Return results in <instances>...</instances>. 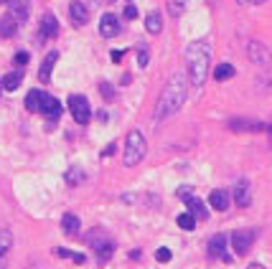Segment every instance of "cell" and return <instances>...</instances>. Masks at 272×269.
<instances>
[{
	"label": "cell",
	"mask_w": 272,
	"mask_h": 269,
	"mask_svg": "<svg viewBox=\"0 0 272 269\" xmlns=\"http://www.w3.org/2000/svg\"><path fill=\"white\" fill-rule=\"evenodd\" d=\"M148 61H150V54H148L145 49H140V51H137V66L145 69L148 66Z\"/></svg>",
	"instance_id": "obj_32"
},
{
	"label": "cell",
	"mask_w": 272,
	"mask_h": 269,
	"mask_svg": "<svg viewBox=\"0 0 272 269\" xmlns=\"http://www.w3.org/2000/svg\"><path fill=\"white\" fill-rule=\"evenodd\" d=\"M94 246V252H97V259L104 264L110 257H112V252H115V241H110V239H102V241H94L92 244Z\"/></svg>",
	"instance_id": "obj_16"
},
{
	"label": "cell",
	"mask_w": 272,
	"mask_h": 269,
	"mask_svg": "<svg viewBox=\"0 0 272 269\" xmlns=\"http://www.w3.org/2000/svg\"><path fill=\"white\" fill-rule=\"evenodd\" d=\"M249 3H252V5H260V3H265V0H249Z\"/></svg>",
	"instance_id": "obj_39"
},
{
	"label": "cell",
	"mask_w": 272,
	"mask_h": 269,
	"mask_svg": "<svg viewBox=\"0 0 272 269\" xmlns=\"http://www.w3.org/2000/svg\"><path fill=\"white\" fill-rule=\"evenodd\" d=\"M41 112L51 120V122H49V130H54V122H56V120H59V115H61V102L46 94V97H44V104H41Z\"/></svg>",
	"instance_id": "obj_9"
},
{
	"label": "cell",
	"mask_w": 272,
	"mask_h": 269,
	"mask_svg": "<svg viewBox=\"0 0 272 269\" xmlns=\"http://www.w3.org/2000/svg\"><path fill=\"white\" fill-rule=\"evenodd\" d=\"M20 81H23V74H20V71H10V74H5V76H3V89L15 92V89L20 86Z\"/></svg>",
	"instance_id": "obj_23"
},
{
	"label": "cell",
	"mask_w": 272,
	"mask_h": 269,
	"mask_svg": "<svg viewBox=\"0 0 272 269\" xmlns=\"http://www.w3.org/2000/svg\"><path fill=\"white\" fill-rule=\"evenodd\" d=\"M176 221H178V226H181L183 231H194V229H196V218H194L191 213H181Z\"/></svg>",
	"instance_id": "obj_28"
},
{
	"label": "cell",
	"mask_w": 272,
	"mask_h": 269,
	"mask_svg": "<svg viewBox=\"0 0 272 269\" xmlns=\"http://www.w3.org/2000/svg\"><path fill=\"white\" fill-rule=\"evenodd\" d=\"M115 147H117V145H115V142H110V145L102 150V158H110V155H115Z\"/></svg>",
	"instance_id": "obj_35"
},
{
	"label": "cell",
	"mask_w": 272,
	"mask_h": 269,
	"mask_svg": "<svg viewBox=\"0 0 272 269\" xmlns=\"http://www.w3.org/2000/svg\"><path fill=\"white\" fill-rule=\"evenodd\" d=\"M8 267V262H5V254H0V269Z\"/></svg>",
	"instance_id": "obj_37"
},
{
	"label": "cell",
	"mask_w": 272,
	"mask_h": 269,
	"mask_svg": "<svg viewBox=\"0 0 272 269\" xmlns=\"http://www.w3.org/2000/svg\"><path fill=\"white\" fill-rule=\"evenodd\" d=\"M186 94H189V79L186 74H173L168 79V84L163 86L160 97H158V104H155V122H165L168 117H173L183 102H186Z\"/></svg>",
	"instance_id": "obj_1"
},
{
	"label": "cell",
	"mask_w": 272,
	"mask_h": 269,
	"mask_svg": "<svg viewBox=\"0 0 272 269\" xmlns=\"http://www.w3.org/2000/svg\"><path fill=\"white\" fill-rule=\"evenodd\" d=\"M208 64H211V43L201 38L189 43L186 49V66H189V81L191 86H204L206 76H208Z\"/></svg>",
	"instance_id": "obj_2"
},
{
	"label": "cell",
	"mask_w": 272,
	"mask_h": 269,
	"mask_svg": "<svg viewBox=\"0 0 272 269\" xmlns=\"http://www.w3.org/2000/svg\"><path fill=\"white\" fill-rule=\"evenodd\" d=\"M247 56H249V61L257 64V66L272 64V51L265 43H260V41H249V43H247Z\"/></svg>",
	"instance_id": "obj_5"
},
{
	"label": "cell",
	"mask_w": 272,
	"mask_h": 269,
	"mask_svg": "<svg viewBox=\"0 0 272 269\" xmlns=\"http://www.w3.org/2000/svg\"><path fill=\"white\" fill-rule=\"evenodd\" d=\"M229 130L234 132H270L272 127L257 120H229Z\"/></svg>",
	"instance_id": "obj_7"
},
{
	"label": "cell",
	"mask_w": 272,
	"mask_h": 269,
	"mask_svg": "<svg viewBox=\"0 0 272 269\" xmlns=\"http://www.w3.org/2000/svg\"><path fill=\"white\" fill-rule=\"evenodd\" d=\"M252 244H255V231L239 229V231L232 234V246H234V252H237L239 257H244V254L252 249Z\"/></svg>",
	"instance_id": "obj_6"
},
{
	"label": "cell",
	"mask_w": 272,
	"mask_h": 269,
	"mask_svg": "<svg viewBox=\"0 0 272 269\" xmlns=\"http://www.w3.org/2000/svg\"><path fill=\"white\" fill-rule=\"evenodd\" d=\"M56 254H59V257H64V259L76 262V264H84V254H76V252H69V249H56Z\"/></svg>",
	"instance_id": "obj_29"
},
{
	"label": "cell",
	"mask_w": 272,
	"mask_h": 269,
	"mask_svg": "<svg viewBox=\"0 0 272 269\" xmlns=\"http://www.w3.org/2000/svg\"><path fill=\"white\" fill-rule=\"evenodd\" d=\"M28 10H31V5H28V0H15L13 5H10V15L18 20V23H23L26 18H28Z\"/></svg>",
	"instance_id": "obj_22"
},
{
	"label": "cell",
	"mask_w": 272,
	"mask_h": 269,
	"mask_svg": "<svg viewBox=\"0 0 272 269\" xmlns=\"http://www.w3.org/2000/svg\"><path fill=\"white\" fill-rule=\"evenodd\" d=\"M99 33H102L104 38H115V36H120V20H117V15L104 13V15L99 18Z\"/></svg>",
	"instance_id": "obj_8"
},
{
	"label": "cell",
	"mask_w": 272,
	"mask_h": 269,
	"mask_svg": "<svg viewBox=\"0 0 272 269\" xmlns=\"http://www.w3.org/2000/svg\"><path fill=\"white\" fill-rule=\"evenodd\" d=\"M112 61L120 64V61H122V51H112Z\"/></svg>",
	"instance_id": "obj_36"
},
{
	"label": "cell",
	"mask_w": 272,
	"mask_h": 269,
	"mask_svg": "<svg viewBox=\"0 0 272 269\" xmlns=\"http://www.w3.org/2000/svg\"><path fill=\"white\" fill-rule=\"evenodd\" d=\"M186 5H189V0H168V13L173 18H181L183 10H186Z\"/></svg>",
	"instance_id": "obj_27"
},
{
	"label": "cell",
	"mask_w": 272,
	"mask_h": 269,
	"mask_svg": "<svg viewBox=\"0 0 272 269\" xmlns=\"http://www.w3.org/2000/svg\"><path fill=\"white\" fill-rule=\"evenodd\" d=\"M122 13H125V18H128V20H135V18H137V8L133 5V3H128Z\"/></svg>",
	"instance_id": "obj_33"
},
{
	"label": "cell",
	"mask_w": 272,
	"mask_h": 269,
	"mask_svg": "<svg viewBox=\"0 0 272 269\" xmlns=\"http://www.w3.org/2000/svg\"><path fill=\"white\" fill-rule=\"evenodd\" d=\"M155 259L165 264V262H171V259H173V254H171V249H165V246H160V249L155 252Z\"/></svg>",
	"instance_id": "obj_31"
},
{
	"label": "cell",
	"mask_w": 272,
	"mask_h": 269,
	"mask_svg": "<svg viewBox=\"0 0 272 269\" xmlns=\"http://www.w3.org/2000/svg\"><path fill=\"white\" fill-rule=\"evenodd\" d=\"M84 181H87V175H84L81 168H69L67 170V186L69 188H76V186H81Z\"/></svg>",
	"instance_id": "obj_24"
},
{
	"label": "cell",
	"mask_w": 272,
	"mask_h": 269,
	"mask_svg": "<svg viewBox=\"0 0 272 269\" xmlns=\"http://www.w3.org/2000/svg\"><path fill=\"white\" fill-rule=\"evenodd\" d=\"M208 203H211L214 211H226L229 208V193L221 191V188H216V191L208 193Z\"/></svg>",
	"instance_id": "obj_15"
},
{
	"label": "cell",
	"mask_w": 272,
	"mask_h": 269,
	"mask_svg": "<svg viewBox=\"0 0 272 269\" xmlns=\"http://www.w3.org/2000/svg\"><path fill=\"white\" fill-rule=\"evenodd\" d=\"M239 3H242V5H249V0H239Z\"/></svg>",
	"instance_id": "obj_40"
},
{
	"label": "cell",
	"mask_w": 272,
	"mask_h": 269,
	"mask_svg": "<svg viewBox=\"0 0 272 269\" xmlns=\"http://www.w3.org/2000/svg\"><path fill=\"white\" fill-rule=\"evenodd\" d=\"M44 92L41 89H31L28 94H26V109L28 112H41V104H44Z\"/></svg>",
	"instance_id": "obj_18"
},
{
	"label": "cell",
	"mask_w": 272,
	"mask_h": 269,
	"mask_svg": "<svg viewBox=\"0 0 272 269\" xmlns=\"http://www.w3.org/2000/svg\"><path fill=\"white\" fill-rule=\"evenodd\" d=\"M247 269H265V267H262V264H249Z\"/></svg>",
	"instance_id": "obj_38"
},
{
	"label": "cell",
	"mask_w": 272,
	"mask_h": 269,
	"mask_svg": "<svg viewBox=\"0 0 272 269\" xmlns=\"http://www.w3.org/2000/svg\"><path fill=\"white\" fill-rule=\"evenodd\" d=\"M59 36V20L54 13H44L41 18V38H56Z\"/></svg>",
	"instance_id": "obj_12"
},
{
	"label": "cell",
	"mask_w": 272,
	"mask_h": 269,
	"mask_svg": "<svg viewBox=\"0 0 272 269\" xmlns=\"http://www.w3.org/2000/svg\"><path fill=\"white\" fill-rule=\"evenodd\" d=\"M145 31L153 33V36H158V33L163 31V15H160L158 10H150V13H148V18H145Z\"/></svg>",
	"instance_id": "obj_17"
},
{
	"label": "cell",
	"mask_w": 272,
	"mask_h": 269,
	"mask_svg": "<svg viewBox=\"0 0 272 269\" xmlns=\"http://www.w3.org/2000/svg\"><path fill=\"white\" fill-rule=\"evenodd\" d=\"M13 246V234L10 229H0V254H8Z\"/></svg>",
	"instance_id": "obj_26"
},
{
	"label": "cell",
	"mask_w": 272,
	"mask_h": 269,
	"mask_svg": "<svg viewBox=\"0 0 272 269\" xmlns=\"http://www.w3.org/2000/svg\"><path fill=\"white\" fill-rule=\"evenodd\" d=\"M79 229H81V223H79V218H76L74 213H67V216L61 218V231H64L67 236H76Z\"/></svg>",
	"instance_id": "obj_21"
},
{
	"label": "cell",
	"mask_w": 272,
	"mask_h": 269,
	"mask_svg": "<svg viewBox=\"0 0 272 269\" xmlns=\"http://www.w3.org/2000/svg\"><path fill=\"white\" fill-rule=\"evenodd\" d=\"M5 3H13V0H0V5H5Z\"/></svg>",
	"instance_id": "obj_41"
},
{
	"label": "cell",
	"mask_w": 272,
	"mask_h": 269,
	"mask_svg": "<svg viewBox=\"0 0 272 269\" xmlns=\"http://www.w3.org/2000/svg\"><path fill=\"white\" fill-rule=\"evenodd\" d=\"M224 254H226V236L224 234L211 236V241H208V257L211 259H221Z\"/></svg>",
	"instance_id": "obj_14"
},
{
	"label": "cell",
	"mask_w": 272,
	"mask_h": 269,
	"mask_svg": "<svg viewBox=\"0 0 272 269\" xmlns=\"http://www.w3.org/2000/svg\"><path fill=\"white\" fill-rule=\"evenodd\" d=\"M69 15H71V23H74L76 28L87 26V20H89V13H87V5H84V3H79V0H74V3L69 5Z\"/></svg>",
	"instance_id": "obj_11"
},
{
	"label": "cell",
	"mask_w": 272,
	"mask_h": 269,
	"mask_svg": "<svg viewBox=\"0 0 272 269\" xmlns=\"http://www.w3.org/2000/svg\"><path fill=\"white\" fill-rule=\"evenodd\" d=\"M56 61H59V51H49L46 59H44V64H41V69H38V79H41L44 84L51 81V71L56 66Z\"/></svg>",
	"instance_id": "obj_13"
},
{
	"label": "cell",
	"mask_w": 272,
	"mask_h": 269,
	"mask_svg": "<svg viewBox=\"0 0 272 269\" xmlns=\"http://www.w3.org/2000/svg\"><path fill=\"white\" fill-rule=\"evenodd\" d=\"M99 94H102L104 99H115V89H112V84L102 81V84H99Z\"/></svg>",
	"instance_id": "obj_30"
},
{
	"label": "cell",
	"mask_w": 272,
	"mask_h": 269,
	"mask_svg": "<svg viewBox=\"0 0 272 269\" xmlns=\"http://www.w3.org/2000/svg\"><path fill=\"white\" fill-rule=\"evenodd\" d=\"M28 59H31V56H28L26 51H18L13 61H15V66H26V64H28Z\"/></svg>",
	"instance_id": "obj_34"
},
{
	"label": "cell",
	"mask_w": 272,
	"mask_h": 269,
	"mask_svg": "<svg viewBox=\"0 0 272 269\" xmlns=\"http://www.w3.org/2000/svg\"><path fill=\"white\" fill-rule=\"evenodd\" d=\"M249 201H252V188H249V181L242 178V181H237V186H234V203H237L239 208H247Z\"/></svg>",
	"instance_id": "obj_10"
},
{
	"label": "cell",
	"mask_w": 272,
	"mask_h": 269,
	"mask_svg": "<svg viewBox=\"0 0 272 269\" xmlns=\"http://www.w3.org/2000/svg\"><path fill=\"white\" fill-rule=\"evenodd\" d=\"M69 112H71L76 125H87L92 120V107H89L87 97H81V94H71L69 97Z\"/></svg>",
	"instance_id": "obj_4"
},
{
	"label": "cell",
	"mask_w": 272,
	"mask_h": 269,
	"mask_svg": "<svg viewBox=\"0 0 272 269\" xmlns=\"http://www.w3.org/2000/svg\"><path fill=\"white\" fill-rule=\"evenodd\" d=\"M15 28H18V20L10 13H5L0 18V38H13L15 36Z\"/></svg>",
	"instance_id": "obj_19"
},
{
	"label": "cell",
	"mask_w": 272,
	"mask_h": 269,
	"mask_svg": "<svg viewBox=\"0 0 272 269\" xmlns=\"http://www.w3.org/2000/svg\"><path fill=\"white\" fill-rule=\"evenodd\" d=\"M234 76V66L232 64H219V66L214 69V79L216 81H226V79H232Z\"/></svg>",
	"instance_id": "obj_25"
},
{
	"label": "cell",
	"mask_w": 272,
	"mask_h": 269,
	"mask_svg": "<svg viewBox=\"0 0 272 269\" xmlns=\"http://www.w3.org/2000/svg\"><path fill=\"white\" fill-rule=\"evenodd\" d=\"M186 206H189V213H191L194 218H206V216H208L204 201H199L196 196H189V198H186Z\"/></svg>",
	"instance_id": "obj_20"
},
{
	"label": "cell",
	"mask_w": 272,
	"mask_h": 269,
	"mask_svg": "<svg viewBox=\"0 0 272 269\" xmlns=\"http://www.w3.org/2000/svg\"><path fill=\"white\" fill-rule=\"evenodd\" d=\"M145 152H148V140H145V134L140 132V130H133V132H128L122 163H125L128 168H135V165H140V163H142Z\"/></svg>",
	"instance_id": "obj_3"
},
{
	"label": "cell",
	"mask_w": 272,
	"mask_h": 269,
	"mask_svg": "<svg viewBox=\"0 0 272 269\" xmlns=\"http://www.w3.org/2000/svg\"><path fill=\"white\" fill-rule=\"evenodd\" d=\"M125 3H133V0H125Z\"/></svg>",
	"instance_id": "obj_42"
}]
</instances>
